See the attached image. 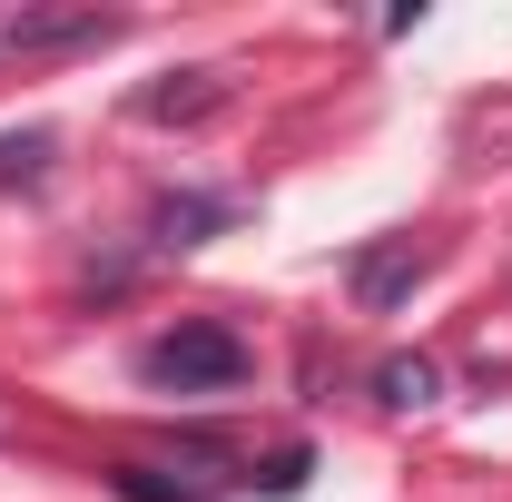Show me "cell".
Returning <instances> with one entry per match:
<instances>
[{"instance_id": "cell-1", "label": "cell", "mask_w": 512, "mask_h": 502, "mask_svg": "<svg viewBox=\"0 0 512 502\" xmlns=\"http://www.w3.org/2000/svg\"><path fill=\"white\" fill-rule=\"evenodd\" d=\"M138 375L168 384V394H227V384H247V345L227 325H178L138 355Z\"/></svg>"}, {"instance_id": "cell-2", "label": "cell", "mask_w": 512, "mask_h": 502, "mask_svg": "<svg viewBox=\"0 0 512 502\" xmlns=\"http://www.w3.org/2000/svg\"><path fill=\"white\" fill-rule=\"evenodd\" d=\"M119 40V10H0V60H40V50H99Z\"/></svg>"}, {"instance_id": "cell-3", "label": "cell", "mask_w": 512, "mask_h": 502, "mask_svg": "<svg viewBox=\"0 0 512 502\" xmlns=\"http://www.w3.org/2000/svg\"><path fill=\"white\" fill-rule=\"evenodd\" d=\"M128 109L148 128H188V119H207V109H227V69H168V79H148Z\"/></svg>"}, {"instance_id": "cell-4", "label": "cell", "mask_w": 512, "mask_h": 502, "mask_svg": "<svg viewBox=\"0 0 512 502\" xmlns=\"http://www.w3.org/2000/svg\"><path fill=\"white\" fill-rule=\"evenodd\" d=\"M227 217H237L227 197H197V188H188V197H158V217H148V247H158V256H188V247H207Z\"/></svg>"}, {"instance_id": "cell-5", "label": "cell", "mask_w": 512, "mask_h": 502, "mask_svg": "<svg viewBox=\"0 0 512 502\" xmlns=\"http://www.w3.org/2000/svg\"><path fill=\"white\" fill-rule=\"evenodd\" d=\"M424 266H434V256L414 247V237H384L375 256H355V306H394V296H404V286H414V276H424Z\"/></svg>"}, {"instance_id": "cell-6", "label": "cell", "mask_w": 512, "mask_h": 502, "mask_svg": "<svg viewBox=\"0 0 512 502\" xmlns=\"http://www.w3.org/2000/svg\"><path fill=\"white\" fill-rule=\"evenodd\" d=\"M434 394H444V365H434V355H384L375 365V404L384 414H424Z\"/></svg>"}, {"instance_id": "cell-7", "label": "cell", "mask_w": 512, "mask_h": 502, "mask_svg": "<svg viewBox=\"0 0 512 502\" xmlns=\"http://www.w3.org/2000/svg\"><path fill=\"white\" fill-rule=\"evenodd\" d=\"M40 178H50V128L0 138V188H40Z\"/></svg>"}, {"instance_id": "cell-8", "label": "cell", "mask_w": 512, "mask_h": 502, "mask_svg": "<svg viewBox=\"0 0 512 502\" xmlns=\"http://www.w3.org/2000/svg\"><path fill=\"white\" fill-rule=\"evenodd\" d=\"M306 473H316V453H306V443H286V453H266L256 473H237V483H256V493H306Z\"/></svg>"}, {"instance_id": "cell-9", "label": "cell", "mask_w": 512, "mask_h": 502, "mask_svg": "<svg viewBox=\"0 0 512 502\" xmlns=\"http://www.w3.org/2000/svg\"><path fill=\"white\" fill-rule=\"evenodd\" d=\"M119 493H128V502H197L207 483H158V473H138V463H119Z\"/></svg>"}]
</instances>
